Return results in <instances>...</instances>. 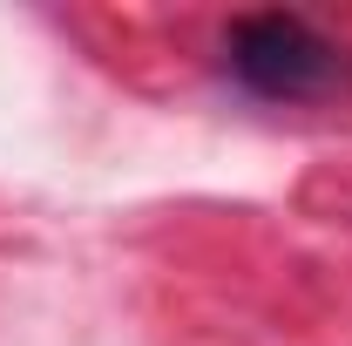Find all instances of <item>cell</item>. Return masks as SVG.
Segmentation results:
<instances>
[{
  "label": "cell",
  "instance_id": "6da1fadb",
  "mask_svg": "<svg viewBox=\"0 0 352 346\" xmlns=\"http://www.w3.org/2000/svg\"><path fill=\"white\" fill-rule=\"evenodd\" d=\"M223 61L264 102H311V95L339 88V75H346L339 41H325L305 14H285V7L237 14L223 34Z\"/></svg>",
  "mask_w": 352,
  "mask_h": 346
}]
</instances>
